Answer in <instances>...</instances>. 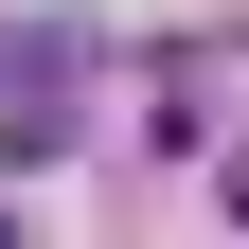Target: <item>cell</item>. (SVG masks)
Listing matches in <instances>:
<instances>
[{
	"instance_id": "6da1fadb",
	"label": "cell",
	"mask_w": 249,
	"mask_h": 249,
	"mask_svg": "<svg viewBox=\"0 0 249 249\" xmlns=\"http://www.w3.org/2000/svg\"><path fill=\"white\" fill-rule=\"evenodd\" d=\"M0 249H18V231H0Z\"/></svg>"
}]
</instances>
